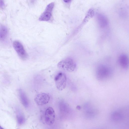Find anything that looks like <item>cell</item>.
Returning <instances> with one entry per match:
<instances>
[{"mask_svg":"<svg viewBox=\"0 0 129 129\" xmlns=\"http://www.w3.org/2000/svg\"><path fill=\"white\" fill-rule=\"evenodd\" d=\"M57 66L60 69L69 72L73 71L76 67L75 63L69 58L61 61L58 63Z\"/></svg>","mask_w":129,"mask_h":129,"instance_id":"cell-1","label":"cell"},{"mask_svg":"<svg viewBox=\"0 0 129 129\" xmlns=\"http://www.w3.org/2000/svg\"><path fill=\"white\" fill-rule=\"evenodd\" d=\"M56 87L58 89L62 90L66 87L67 77L65 74L62 72L58 73L54 78Z\"/></svg>","mask_w":129,"mask_h":129,"instance_id":"cell-2","label":"cell"},{"mask_svg":"<svg viewBox=\"0 0 129 129\" xmlns=\"http://www.w3.org/2000/svg\"><path fill=\"white\" fill-rule=\"evenodd\" d=\"M13 47L20 58L22 60H26L28 55L22 44L19 41H15L13 43Z\"/></svg>","mask_w":129,"mask_h":129,"instance_id":"cell-3","label":"cell"},{"mask_svg":"<svg viewBox=\"0 0 129 129\" xmlns=\"http://www.w3.org/2000/svg\"><path fill=\"white\" fill-rule=\"evenodd\" d=\"M54 6V3L52 2L49 4L39 17V20L42 21H48L49 20L51 17L52 12Z\"/></svg>","mask_w":129,"mask_h":129,"instance_id":"cell-4","label":"cell"},{"mask_svg":"<svg viewBox=\"0 0 129 129\" xmlns=\"http://www.w3.org/2000/svg\"><path fill=\"white\" fill-rule=\"evenodd\" d=\"M55 113L53 108L51 107H48L45 112V119L46 123L49 125L52 124L55 121Z\"/></svg>","mask_w":129,"mask_h":129,"instance_id":"cell-5","label":"cell"},{"mask_svg":"<svg viewBox=\"0 0 129 129\" xmlns=\"http://www.w3.org/2000/svg\"><path fill=\"white\" fill-rule=\"evenodd\" d=\"M50 99L48 94L45 93H42L38 94L35 97L34 100L37 105L41 106L48 103Z\"/></svg>","mask_w":129,"mask_h":129,"instance_id":"cell-6","label":"cell"},{"mask_svg":"<svg viewBox=\"0 0 129 129\" xmlns=\"http://www.w3.org/2000/svg\"><path fill=\"white\" fill-rule=\"evenodd\" d=\"M118 62L121 67L123 69H127L129 66V58L125 54L120 55L118 58Z\"/></svg>","mask_w":129,"mask_h":129,"instance_id":"cell-7","label":"cell"},{"mask_svg":"<svg viewBox=\"0 0 129 129\" xmlns=\"http://www.w3.org/2000/svg\"><path fill=\"white\" fill-rule=\"evenodd\" d=\"M100 75L102 78H106L110 77L112 74V71L109 67L103 66L100 70Z\"/></svg>","mask_w":129,"mask_h":129,"instance_id":"cell-8","label":"cell"},{"mask_svg":"<svg viewBox=\"0 0 129 129\" xmlns=\"http://www.w3.org/2000/svg\"><path fill=\"white\" fill-rule=\"evenodd\" d=\"M19 97L21 102L24 107L27 108L29 105V102L27 96L23 91L21 89L18 90Z\"/></svg>","mask_w":129,"mask_h":129,"instance_id":"cell-9","label":"cell"},{"mask_svg":"<svg viewBox=\"0 0 129 129\" xmlns=\"http://www.w3.org/2000/svg\"><path fill=\"white\" fill-rule=\"evenodd\" d=\"M97 19L99 24L101 27L106 26L108 23V20L107 17L102 14H99L97 16Z\"/></svg>","mask_w":129,"mask_h":129,"instance_id":"cell-10","label":"cell"},{"mask_svg":"<svg viewBox=\"0 0 129 129\" xmlns=\"http://www.w3.org/2000/svg\"><path fill=\"white\" fill-rule=\"evenodd\" d=\"M8 34V30L7 27L2 25L0 27V38L2 41H4L7 38Z\"/></svg>","mask_w":129,"mask_h":129,"instance_id":"cell-11","label":"cell"},{"mask_svg":"<svg viewBox=\"0 0 129 129\" xmlns=\"http://www.w3.org/2000/svg\"><path fill=\"white\" fill-rule=\"evenodd\" d=\"M66 105H61L60 106V113L63 117H67L70 115L71 111L70 108Z\"/></svg>","mask_w":129,"mask_h":129,"instance_id":"cell-12","label":"cell"},{"mask_svg":"<svg viewBox=\"0 0 129 129\" xmlns=\"http://www.w3.org/2000/svg\"><path fill=\"white\" fill-rule=\"evenodd\" d=\"M123 117L122 115L118 111L113 112L111 115V118L114 121H118L122 119Z\"/></svg>","mask_w":129,"mask_h":129,"instance_id":"cell-13","label":"cell"},{"mask_svg":"<svg viewBox=\"0 0 129 129\" xmlns=\"http://www.w3.org/2000/svg\"><path fill=\"white\" fill-rule=\"evenodd\" d=\"M17 120L18 124L20 125L23 124L25 121V118L24 115L21 113H19L17 115Z\"/></svg>","mask_w":129,"mask_h":129,"instance_id":"cell-14","label":"cell"},{"mask_svg":"<svg viewBox=\"0 0 129 129\" xmlns=\"http://www.w3.org/2000/svg\"><path fill=\"white\" fill-rule=\"evenodd\" d=\"M4 6V2L3 1H0V7L1 8H3Z\"/></svg>","mask_w":129,"mask_h":129,"instance_id":"cell-15","label":"cell"},{"mask_svg":"<svg viewBox=\"0 0 129 129\" xmlns=\"http://www.w3.org/2000/svg\"><path fill=\"white\" fill-rule=\"evenodd\" d=\"M64 1L66 3H69L71 1V0H64Z\"/></svg>","mask_w":129,"mask_h":129,"instance_id":"cell-16","label":"cell"},{"mask_svg":"<svg viewBox=\"0 0 129 129\" xmlns=\"http://www.w3.org/2000/svg\"><path fill=\"white\" fill-rule=\"evenodd\" d=\"M0 129H4L1 126L0 127Z\"/></svg>","mask_w":129,"mask_h":129,"instance_id":"cell-17","label":"cell"}]
</instances>
